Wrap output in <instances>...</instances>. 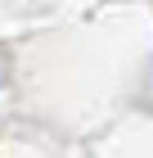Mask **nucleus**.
I'll list each match as a JSON object with an SVG mask.
<instances>
[]
</instances>
